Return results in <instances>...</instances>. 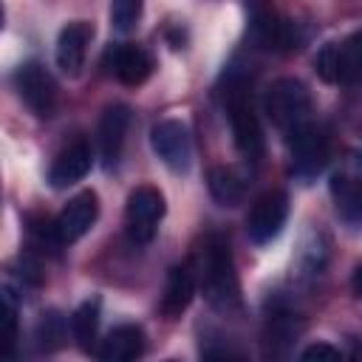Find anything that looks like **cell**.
Masks as SVG:
<instances>
[{
    "mask_svg": "<svg viewBox=\"0 0 362 362\" xmlns=\"http://www.w3.org/2000/svg\"><path fill=\"white\" fill-rule=\"evenodd\" d=\"M90 40H93V23L88 20H74L59 31L54 57H57V68L65 76H79Z\"/></svg>",
    "mask_w": 362,
    "mask_h": 362,
    "instance_id": "cell-12",
    "label": "cell"
},
{
    "mask_svg": "<svg viewBox=\"0 0 362 362\" xmlns=\"http://www.w3.org/2000/svg\"><path fill=\"white\" fill-rule=\"evenodd\" d=\"M266 113L274 122V127L291 139L294 133H300L303 127L314 124L311 119V93L308 88L294 79V76H283L277 79L269 93H266Z\"/></svg>",
    "mask_w": 362,
    "mask_h": 362,
    "instance_id": "cell-2",
    "label": "cell"
},
{
    "mask_svg": "<svg viewBox=\"0 0 362 362\" xmlns=\"http://www.w3.org/2000/svg\"><path fill=\"white\" fill-rule=\"evenodd\" d=\"M206 184H209V195L221 206H238L243 201V195H246V181L232 167H212Z\"/></svg>",
    "mask_w": 362,
    "mask_h": 362,
    "instance_id": "cell-18",
    "label": "cell"
},
{
    "mask_svg": "<svg viewBox=\"0 0 362 362\" xmlns=\"http://www.w3.org/2000/svg\"><path fill=\"white\" fill-rule=\"evenodd\" d=\"M90 164H93L90 147H88L85 141H76V144H71L68 150H62V153L54 158V164H51V170H48V181H51V187H57V189L71 187V184L82 181V178L90 173Z\"/></svg>",
    "mask_w": 362,
    "mask_h": 362,
    "instance_id": "cell-17",
    "label": "cell"
},
{
    "mask_svg": "<svg viewBox=\"0 0 362 362\" xmlns=\"http://www.w3.org/2000/svg\"><path fill=\"white\" fill-rule=\"evenodd\" d=\"M297 362H345L342 351L331 342H311L300 351V359Z\"/></svg>",
    "mask_w": 362,
    "mask_h": 362,
    "instance_id": "cell-24",
    "label": "cell"
},
{
    "mask_svg": "<svg viewBox=\"0 0 362 362\" xmlns=\"http://www.w3.org/2000/svg\"><path fill=\"white\" fill-rule=\"evenodd\" d=\"M204 362H243V356H240V354H235L232 348L218 345V348H206Z\"/></svg>",
    "mask_w": 362,
    "mask_h": 362,
    "instance_id": "cell-25",
    "label": "cell"
},
{
    "mask_svg": "<svg viewBox=\"0 0 362 362\" xmlns=\"http://www.w3.org/2000/svg\"><path fill=\"white\" fill-rule=\"evenodd\" d=\"M164 195L156 187H136L127 195V206H124V223H127V235L136 243H150L158 221L164 218Z\"/></svg>",
    "mask_w": 362,
    "mask_h": 362,
    "instance_id": "cell-7",
    "label": "cell"
},
{
    "mask_svg": "<svg viewBox=\"0 0 362 362\" xmlns=\"http://www.w3.org/2000/svg\"><path fill=\"white\" fill-rule=\"evenodd\" d=\"M37 337H40V348L42 351H57L65 342V322L57 311L42 314L40 325H37Z\"/></svg>",
    "mask_w": 362,
    "mask_h": 362,
    "instance_id": "cell-22",
    "label": "cell"
},
{
    "mask_svg": "<svg viewBox=\"0 0 362 362\" xmlns=\"http://www.w3.org/2000/svg\"><path fill=\"white\" fill-rule=\"evenodd\" d=\"M354 291H356V294L362 297V266H359V269L354 272Z\"/></svg>",
    "mask_w": 362,
    "mask_h": 362,
    "instance_id": "cell-26",
    "label": "cell"
},
{
    "mask_svg": "<svg viewBox=\"0 0 362 362\" xmlns=\"http://www.w3.org/2000/svg\"><path fill=\"white\" fill-rule=\"evenodd\" d=\"M14 88L23 99V105L37 116V119H48L57 110V82L54 76L45 71V65L40 62H23L14 74Z\"/></svg>",
    "mask_w": 362,
    "mask_h": 362,
    "instance_id": "cell-5",
    "label": "cell"
},
{
    "mask_svg": "<svg viewBox=\"0 0 362 362\" xmlns=\"http://www.w3.org/2000/svg\"><path fill=\"white\" fill-rule=\"evenodd\" d=\"M96 331H99V297H90L79 303L76 311L71 314V334L82 351H90L96 342Z\"/></svg>",
    "mask_w": 362,
    "mask_h": 362,
    "instance_id": "cell-19",
    "label": "cell"
},
{
    "mask_svg": "<svg viewBox=\"0 0 362 362\" xmlns=\"http://www.w3.org/2000/svg\"><path fill=\"white\" fill-rule=\"evenodd\" d=\"M286 218H288V198H286V192H280V189L263 192L252 204V209L246 215V235H249V240L257 243V246L274 240L283 232Z\"/></svg>",
    "mask_w": 362,
    "mask_h": 362,
    "instance_id": "cell-9",
    "label": "cell"
},
{
    "mask_svg": "<svg viewBox=\"0 0 362 362\" xmlns=\"http://www.w3.org/2000/svg\"><path fill=\"white\" fill-rule=\"evenodd\" d=\"M150 147L164 167L173 173H187L192 164V136L181 119H161L150 130Z\"/></svg>",
    "mask_w": 362,
    "mask_h": 362,
    "instance_id": "cell-6",
    "label": "cell"
},
{
    "mask_svg": "<svg viewBox=\"0 0 362 362\" xmlns=\"http://www.w3.org/2000/svg\"><path fill=\"white\" fill-rule=\"evenodd\" d=\"M195 286H198V277H195L189 263L170 269L167 283H164V294H161V303H158V311L167 320L181 317V311H187V305L195 297Z\"/></svg>",
    "mask_w": 362,
    "mask_h": 362,
    "instance_id": "cell-14",
    "label": "cell"
},
{
    "mask_svg": "<svg viewBox=\"0 0 362 362\" xmlns=\"http://www.w3.org/2000/svg\"><path fill=\"white\" fill-rule=\"evenodd\" d=\"M96 218H99V198L93 189H85L62 206V212L51 223V235L57 243H76L96 223Z\"/></svg>",
    "mask_w": 362,
    "mask_h": 362,
    "instance_id": "cell-11",
    "label": "cell"
},
{
    "mask_svg": "<svg viewBox=\"0 0 362 362\" xmlns=\"http://www.w3.org/2000/svg\"><path fill=\"white\" fill-rule=\"evenodd\" d=\"M105 62H107L110 74L124 85H141L153 71L150 54L141 45H133V42L110 45L107 54H105Z\"/></svg>",
    "mask_w": 362,
    "mask_h": 362,
    "instance_id": "cell-13",
    "label": "cell"
},
{
    "mask_svg": "<svg viewBox=\"0 0 362 362\" xmlns=\"http://www.w3.org/2000/svg\"><path fill=\"white\" fill-rule=\"evenodd\" d=\"M314 65L325 82H334V85L362 82V31H356L339 42L325 45L317 54Z\"/></svg>",
    "mask_w": 362,
    "mask_h": 362,
    "instance_id": "cell-3",
    "label": "cell"
},
{
    "mask_svg": "<svg viewBox=\"0 0 362 362\" xmlns=\"http://www.w3.org/2000/svg\"><path fill=\"white\" fill-rule=\"evenodd\" d=\"M328 260V240L322 232H311L300 252V269L303 274H320Z\"/></svg>",
    "mask_w": 362,
    "mask_h": 362,
    "instance_id": "cell-20",
    "label": "cell"
},
{
    "mask_svg": "<svg viewBox=\"0 0 362 362\" xmlns=\"http://www.w3.org/2000/svg\"><path fill=\"white\" fill-rule=\"evenodd\" d=\"M328 189H331V198H334L337 218L345 226L359 229L362 226V161L342 164L331 175Z\"/></svg>",
    "mask_w": 362,
    "mask_h": 362,
    "instance_id": "cell-8",
    "label": "cell"
},
{
    "mask_svg": "<svg viewBox=\"0 0 362 362\" xmlns=\"http://www.w3.org/2000/svg\"><path fill=\"white\" fill-rule=\"evenodd\" d=\"M198 286L206 297V303L223 314L235 311L240 305V283L235 272V260L229 246L221 238H206V243L198 252Z\"/></svg>",
    "mask_w": 362,
    "mask_h": 362,
    "instance_id": "cell-1",
    "label": "cell"
},
{
    "mask_svg": "<svg viewBox=\"0 0 362 362\" xmlns=\"http://www.w3.org/2000/svg\"><path fill=\"white\" fill-rule=\"evenodd\" d=\"M144 351V331L133 322L116 325L99 342V362H136Z\"/></svg>",
    "mask_w": 362,
    "mask_h": 362,
    "instance_id": "cell-16",
    "label": "cell"
},
{
    "mask_svg": "<svg viewBox=\"0 0 362 362\" xmlns=\"http://www.w3.org/2000/svg\"><path fill=\"white\" fill-rule=\"evenodd\" d=\"M170 362H175V359H170Z\"/></svg>",
    "mask_w": 362,
    "mask_h": 362,
    "instance_id": "cell-28",
    "label": "cell"
},
{
    "mask_svg": "<svg viewBox=\"0 0 362 362\" xmlns=\"http://www.w3.org/2000/svg\"><path fill=\"white\" fill-rule=\"evenodd\" d=\"M288 141L291 150V175L300 184H311L328 164V136L320 124H308L294 133Z\"/></svg>",
    "mask_w": 362,
    "mask_h": 362,
    "instance_id": "cell-4",
    "label": "cell"
},
{
    "mask_svg": "<svg viewBox=\"0 0 362 362\" xmlns=\"http://www.w3.org/2000/svg\"><path fill=\"white\" fill-rule=\"evenodd\" d=\"M139 17H141V3L139 0H116L110 6V25L122 34L133 31L139 25Z\"/></svg>",
    "mask_w": 362,
    "mask_h": 362,
    "instance_id": "cell-23",
    "label": "cell"
},
{
    "mask_svg": "<svg viewBox=\"0 0 362 362\" xmlns=\"http://www.w3.org/2000/svg\"><path fill=\"white\" fill-rule=\"evenodd\" d=\"M351 362H362V351H356V356H354Z\"/></svg>",
    "mask_w": 362,
    "mask_h": 362,
    "instance_id": "cell-27",
    "label": "cell"
},
{
    "mask_svg": "<svg viewBox=\"0 0 362 362\" xmlns=\"http://www.w3.org/2000/svg\"><path fill=\"white\" fill-rule=\"evenodd\" d=\"M127 124H130V107L127 105H110L105 107L102 119H99V153L105 167H113L119 161L124 136H127Z\"/></svg>",
    "mask_w": 362,
    "mask_h": 362,
    "instance_id": "cell-15",
    "label": "cell"
},
{
    "mask_svg": "<svg viewBox=\"0 0 362 362\" xmlns=\"http://www.w3.org/2000/svg\"><path fill=\"white\" fill-rule=\"evenodd\" d=\"M17 345V300L11 286H3V359L8 362Z\"/></svg>",
    "mask_w": 362,
    "mask_h": 362,
    "instance_id": "cell-21",
    "label": "cell"
},
{
    "mask_svg": "<svg viewBox=\"0 0 362 362\" xmlns=\"http://www.w3.org/2000/svg\"><path fill=\"white\" fill-rule=\"evenodd\" d=\"M226 110H229V124H232V136H235V147L246 156V158H260L263 153V130L257 124V116L246 99V93L238 85H229L226 93Z\"/></svg>",
    "mask_w": 362,
    "mask_h": 362,
    "instance_id": "cell-10",
    "label": "cell"
}]
</instances>
